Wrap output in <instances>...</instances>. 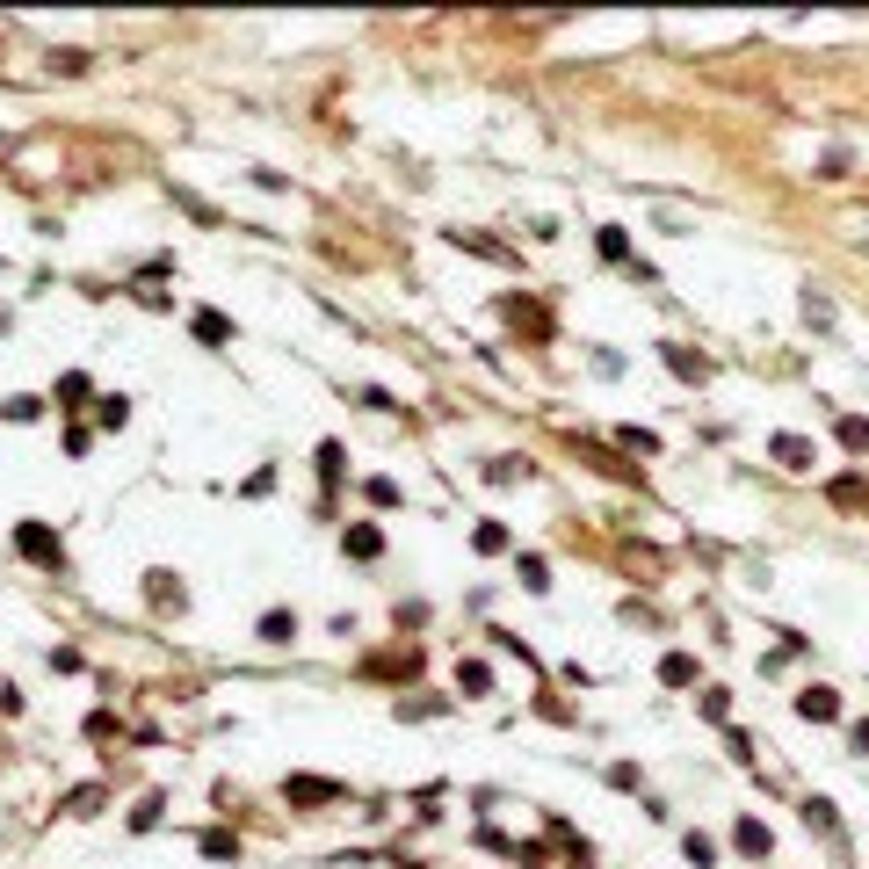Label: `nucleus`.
<instances>
[{"instance_id":"obj_2","label":"nucleus","mask_w":869,"mask_h":869,"mask_svg":"<svg viewBox=\"0 0 869 869\" xmlns=\"http://www.w3.org/2000/svg\"><path fill=\"white\" fill-rule=\"evenodd\" d=\"M500 319H507L514 334H529V341H551V312H544V304H529V297H507V304H500Z\"/></svg>"},{"instance_id":"obj_16","label":"nucleus","mask_w":869,"mask_h":869,"mask_svg":"<svg viewBox=\"0 0 869 869\" xmlns=\"http://www.w3.org/2000/svg\"><path fill=\"white\" fill-rule=\"evenodd\" d=\"M681 848H688V863H695V869H710V855H717V848H710V841H703V833H688V841H681Z\"/></svg>"},{"instance_id":"obj_11","label":"nucleus","mask_w":869,"mask_h":869,"mask_svg":"<svg viewBox=\"0 0 869 869\" xmlns=\"http://www.w3.org/2000/svg\"><path fill=\"white\" fill-rule=\"evenodd\" d=\"M601 254H609V261H616V269H638V261H631V239H623V232H616V225H601Z\"/></svg>"},{"instance_id":"obj_15","label":"nucleus","mask_w":869,"mask_h":869,"mask_svg":"<svg viewBox=\"0 0 869 869\" xmlns=\"http://www.w3.org/2000/svg\"><path fill=\"white\" fill-rule=\"evenodd\" d=\"M319 479H326V485L341 479V442H326V450H319Z\"/></svg>"},{"instance_id":"obj_17","label":"nucleus","mask_w":869,"mask_h":869,"mask_svg":"<svg viewBox=\"0 0 869 869\" xmlns=\"http://www.w3.org/2000/svg\"><path fill=\"white\" fill-rule=\"evenodd\" d=\"M667 363H674L681 377H703V355H688V348H667Z\"/></svg>"},{"instance_id":"obj_12","label":"nucleus","mask_w":869,"mask_h":869,"mask_svg":"<svg viewBox=\"0 0 869 869\" xmlns=\"http://www.w3.org/2000/svg\"><path fill=\"white\" fill-rule=\"evenodd\" d=\"M457 688H464V695H485V688H493V674H485L479 660H464V667H457Z\"/></svg>"},{"instance_id":"obj_4","label":"nucleus","mask_w":869,"mask_h":869,"mask_svg":"<svg viewBox=\"0 0 869 869\" xmlns=\"http://www.w3.org/2000/svg\"><path fill=\"white\" fill-rule=\"evenodd\" d=\"M283 797H290V804H326V797H334V782H326V775H290Z\"/></svg>"},{"instance_id":"obj_1","label":"nucleus","mask_w":869,"mask_h":869,"mask_svg":"<svg viewBox=\"0 0 869 869\" xmlns=\"http://www.w3.org/2000/svg\"><path fill=\"white\" fill-rule=\"evenodd\" d=\"M15 544H22V558H29V566H58V558H66L58 529H44V522H22V529H15Z\"/></svg>"},{"instance_id":"obj_13","label":"nucleus","mask_w":869,"mask_h":869,"mask_svg":"<svg viewBox=\"0 0 869 869\" xmlns=\"http://www.w3.org/2000/svg\"><path fill=\"white\" fill-rule=\"evenodd\" d=\"M833 435H841V442H848V450H869V420H863V413H848V420H841V428H833Z\"/></svg>"},{"instance_id":"obj_10","label":"nucleus","mask_w":869,"mask_h":869,"mask_svg":"<svg viewBox=\"0 0 869 869\" xmlns=\"http://www.w3.org/2000/svg\"><path fill=\"white\" fill-rule=\"evenodd\" d=\"M660 681H667V688H688V681H695V660H688V652H667V660H660Z\"/></svg>"},{"instance_id":"obj_3","label":"nucleus","mask_w":869,"mask_h":869,"mask_svg":"<svg viewBox=\"0 0 869 869\" xmlns=\"http://www.w3.org/2000/svg\"><path fill=\"white\" fill-rule=\"evenodd\" d=\"M732 848H739L747 863H761V855H768V848H775V833H768V826H761V819H739V826H732Z\"/></svg>"},{"instance_id":"obj_9","label":"nucleus","mask_w":869,"mask_h":869,"mask_svg":"<svg viewBox=\"0 0 869 869\" xmlns=\"http://www.w3.org/2000/svg\"><path fill=\"white\" fill-rule=\"evenodd\" d=\"M196 341H210V348H225V341H232V326H225V312H196Z\"/></svg>"},{"instance_id":"obj_19","label":"nucleus","mask_w":869,"mask_h":869,"mask_svg":"<svg viewBox=\"0 0 869 869\" xmlns=\"http://www.w3.org/2000/svg\"><path fill=\"white\" fill-rule=\"evenodd\" d=\"M479 551H507V529L500 522H479Z\"/></svg>"},{"instance_id":"obj_14","label":"nucleus","mask_w":869,"mask_h":869,"mask_svg":"<svg viewBox=\"0 0 869 869\" xmlns=\"http://www.w3.org/2000/svg\"><path fill=\"white\" fill-rule=\"evenodd\" d=\"M616 442H623V450H645V457H652V450H660V442H652V435H645V428H616Z\"/></svg>"},{"instance_id":"obj_18","label":"nucleus","mask_w":869,"mask_h":869,"mask_svg":"<svg viewBox=\"0 0 869 869\" xmlns=\"http://www.w3.org/2000/svg\"><path fill=\"white\" fill-rule=\"evenodd\" d=\"M833 500L841 507H863V479H833Z\"/></svg>"},{"instance_id":"obj_5","label":"nucleus","mask_w":869,"mask_h":869,"mask_svg":"<svg viewBox=\"0 0 869 869\" xmlns=\"http://www.w3.org/2000/svg\"><path fill=\"white\" fill-rule=\"evenodd\" d=\"M348 558H363V566H370V558H385V536H377L370 522H355V529H348Z\"/></svg>"},{"instance_id":"obj_8","label":"nucleus","mask_w":869,"mask_h":869,"mask_svg":"<svg viewBox=\"0 0 869 869\" xmlns=\"http://www.w3.org/2000/svg\"><path fill=\"white\" fill-rule=\"evenodd\" d=\"M797 710H804V717H841V695H833V688H804Z\"/></svg>"},{"instance_id":"obj_7","label":"nucleus","mask_w":869,"mask_h":869,"mask_svg":"<svg viewBox=\"0 0 869 869\" xmlns=\"http://www.w3.org/2000/svg\"><path fill=\"white\" fill-rule=\"evenodd\" d=\"M775 464L804 472V464H811V442H804V435H775Z\"/></svg>"},{"instance_id":"obj_6","label":"nucleus","mask_w":869,"mask_h":869,"mask_svg":"<svg viewBox=\"0 0 869 869\" xmlns=\"http://www.w3.org/2000/svg\"><path fill=\"white\" fill-rule=\"evenodd\" d=\"M145 594H153V601H160L167 616H182V601H189V594H182V579H167V573H153V579H145Z\"/></svg>"}]
</instances>
